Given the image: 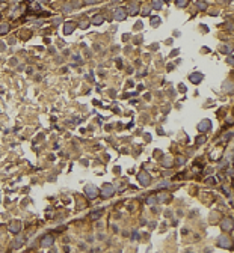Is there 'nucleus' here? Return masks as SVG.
I'll return each mask as SVG.
<instances>
[{
  "label": "nucleus",
  "mask_w": 234,
  "mask_h": 253,
  "mask_svg": "<svg viewBox=\"0 0 234 253\" xmlns=\"http://www.w3.org/2000/svg\"><path fill=\"white\" fill-rule=\"evenodd\" d=\"M138 181L141 182V185L147 187V185H150V182H151V176H150L145 170H142V172H139V175H138Z\"/></svg>",
  "instance_id": "2"
},
{
  "label": "nucleus",
  "mask_w": 234,
  "mask_h": 253,
  "mask_svg": "<svg viewBox=\"0 0 234 253\" xmlns=\"http://www.w3.org/2000/svg\"><path fill=\"white\" fill-rule=\"evenodd\" d=\"M20 227H21V223H20V221H17V220H12L11 223H9V231L14 232V234L20 232Z\"/></svg>",
  "instance_id": "11"
},
{
  "label": "nucleus",
  "mask_w": 234,
  "mask_h": 253,
  "mask_svg": "<svg viewBox=\"0 0 234 253\" xmlns=\"http://www.w3.org/2000/svg\"><path fill=\"white\" fill-rule=\"evenodd\" d=\"M88 24H89L88 21H82V23H80V29H86V27H88Z\"/></svg>",
  "instance_id": "25"
},
{
  "label": "nucleus",
  "mask_w": 234,
  "mask_h": 253,
  "mask_svg": "<svg viewBox=\"0 0 234 253\" xmlns=\"http://www.w3.org/2000/svg\"><path fill=\"white\" fill-rule=\"evenodd\" d=\"M169 185V182H160V184H159V188H160V187H168Z\"/></svg>",
  "instance_id": "27"
},
{
  "label": "nucleus",
  "mask_w": 234,
  "mask_h": 253,
  "mask_svg": "<svg viewBox=\"0 0 234 253\" xmlns=\"http://www.w3.org/2000/svg\"><path fill=\"white\" fill-rule=\"evenodd\" d=\"M53 241H55V238H53L51 235H45L44 238L41 240V247H50V246H53Z\"/></svg>",
  "instance_id": "8"
},
{
  "label": "nucleus",
  "mask_w": 234,
  "mask_h": 253,
  "mask_svg": "<svg viewBox=\"0 0 234 253\" xmlns=\"http://www.w3.org/2000/svg\"><path fill=\"white\" fill-rule=\"evenodd\" d=\"M21 244H23V236H18V238L17 240H15L14 241V244H12V247L15 249V247H20L21 246Z\"/></svg>",
  "instance_id": "20"
},
{
  "label": "nucleus",
  "mask_w": 234,
  "mask_h": 253,
  "mask_svg": "<svg viewBox=\"0 0 234 253\" xmlns=\"http://www.w3.org/2000/svg\"><path fill=\"white\" fill-rule=\"evenodd\" d=\"M183 163H184V158H183V157L178 158V164H183Z\"/></svg>",
  "instance_id": "29"
},
{
  "label": "nucleus",
  "mask_w": 234,
  "mask_h": 253,
  "mask_svg": "<svg viewBox=\"0 0 234 253\" xmlns=\"http://www.w3.org/2000/svg\"><path fill=\"white\" fill-rule=\"evenodd\" d=\"M151 3H153L154 9H162L163 8V0H151Z\"/></svg>",
  "instance_id": "15"
},
{
  "label": "nucleus",
  "mask_w": 234,
  "mask_h": 253,
  "mask_svg": "<svg viewBox=\"0 0 234 253\" xmlns=\"http://www.w3.org/2000/svg\"><path fill=\"white\" fill-rule=\"evenodd\" d=\"M113 18H115L116 21H123V20H125V18H127V12H125L124 8H116L115 12H113Z\"/></svg>",
  "instance_id": "4"
},
{
  "label": "nucleus",
  "mask_w": 234,
  "mask_h": 253,
  "mask_svg": "<svg viewBox=\"0 0 234 253\" xmlns=\"http://www.w3.org/2000/svg\"><path fill=\"white\" fill-rule=\"evenodd\" d=\"M150 12H151V8H148V6H143V8H142V15H145V17H148Z\"/></svg>",
  "instance_id": "22"
},
{
  "label": "nucleus",
  "mask_w": 234,
  "mask_h": 253,
  "mask_svg": "<svg viewBox=\"0 0 234 253\" xmlns=\"http://www.w3.org/2000/svg\"><path fill=\"white\" fill-rule=\"evenodd\" d=\"M219 51H221V53H225V54H231V48L228 47V45H222V47L221 48H219Z\"/></svg>",
  "instance_id": "17"
},
{
  "label": "nucleus",
  "mask_w": 234,
  "mask_h": 253,
  "mask_svg": "<svg viewBox=\"0 0 234 253\" xmlns=\"http://www.w3.org/2000/svg\"><path fill=\"white\" fill-rule=\"evenodd\" d=\"M91 23H92L94 26H100V24H103V23H104V17H103L101 14H97V15H94V17H92Z\"/></svg>",
  "instance_id": "12"
},
{
  "label": "nucleus",
  "mask_w": 234,
  "mask_h": 253,
  "mask_svg": "<svg viewBox=\"0 0 234 253\" xmlns=\"http://www.w3.org/2000/svg\"><path fill=\"white\" fill-rule=\"evenodd\" d=\"M159 23H160V18H159V17H151V24H153L154 27L159 26Z\"/></svg>",
  "instance_id": "23"
},
{
  "label": "nucleus",
  "mask_w": 234,
  "mask_h": 253,
  "mask_svg": "<svg viewBox=\"0 0 234 253\" xmlns=\"http://www.w3.org/2000/svg\"><path fill=\"white\" fill-rule=\"evenodd\" d=\"M74 29H75V24L73 21H66L65 24H64V35H71L74 32Z\"/></svg>",
  "instance_id": "7"
},
{
  "label": "nucleus",
  "mask_w": 234,
  "mask_h": 253,
  "mask_svg": "<svg viewBox=\"0 0 234 253\" xmlns=\"http://www.w3.org/2000/svg\"><path fill=\"white\" fill-rule=\"evenodd\" d=\"M207 182H211V184H215V178H208Z\"/></svg>",
  "instance_id": "30"
},
{
  "label": "nucleus",
  "mask_w": 234,
  "mask_h": 253,
  "mask_svg": "<svg viewBox=\"0 0 234 253\" xmlns=\"http://www.w3.org/2000/svg\"><path fill=\"white\" fill-rule=\"evenodd\" d=\"M202 79H204V75L199 74V72H193V74L189 75V80H190L192 83H195V84H198L199 81H202Z\"/></svg>",
  "instance_id": "10"
},
{
  "label": "nucleus",
  "mask_w": 234,
  "mask_h": 253,
  "mask_svg": "<svg viewBox=\"0 0 234 253\" xmlns=\"http://www.w3.org/2000/svg\"><path fill=\"white\" fill-rule=\"evenodd\" d=\"M175 5L178 8H186L189 5V0H175Z\"/></svg>",
  "instance_id": "16"
},
{
  "label": "nucleus",
  "mask_w": 234,
  "mask_h": 253,
  "mask_svg": "<svg viewBox=\"0 0 234 253\" xmlns=\"http://www.w3.org/2000/svg\"><path fill=\"white\" fill-rule=\"evenodd\" d=\"M115 187H113V184H104V185L101 187V196L104 199H107V197H112L113 194H115Z\"/></svg>",
  "instance_id": "1"
},
{
  "label": "nucleus",
  "mask_w": 234,
  "mask_h": 253,
  "mask_svg": "<svg viewBox=\"0 0 234 253\" xmlns=\"http://www.w3.org/2000/svg\"><path fill=\"white\" fill-rule=\"evenodd\" d=\"M196 8H198L199 11H206L207 9V3L204 2V0H196Z\"/></svg>",
  "instance_id": "14"
},
{
  "label": "nucleus",
  "mask_w": 234,
  "mask_h": 253,
  "mask_svg": "<svg viewBox=\"0 0 234 253\" xmlns=\"http://www.w3.org/2000/svg\"><path fill=\"white\" fill-rule=\"evenodd\" d=\"M128 14H130V15H136V14H138L139 12V6H138V3H130V5H128Z\"/></svg>",
  "instance_id": "13"
},
{
  "label": "nucleus",
  "mask_w": 234,
  "mask_h": 253,
  "mask_svg": "<svg viewBox=\"0 0 234 253\" xmlns=\"http://www.w3.org/2000/svg\"><path fill=\"white\" fill-rule=\"evenodd\" d=\"M207 140V137L206 136H199V137H196V145H202V143H206Z\"/></svg>",
  "instance_id": "21"
},
{
  "label": "nucleus",
  "mask_w": 234,
  "mask_h": 253,
  "mask_svg": "<svg viewBox=\"0 0 234 253\" xmlns=\"http://www.w3.org/2000/svg\"><path fill=\"white\" fill-rule=\"evenodd\" d=\"M8 32H9V24H2V26H0V35L8 33Z\"/></svg>",
  "instance_id": "19"
},
{
  "label": "nucleus",
  "mask_w": 234,
  "mask_h": 253,
  "mask_svg": "<svg viewBox=\"0 0 234 253\" xmlns=\"http://www.w3.org/2000/svg\"><path fill=\"white\" fill-rule=\"evenodd\" d=\"M85 193L89 199H95L98 194H100V191H98V188L95 185H86L85 187Z\"/></svg>",
  "instance_id": "3"
},
{
  "label": "nucleus",
  "mask_w": 234,
  "mask_h": 253,
  "mask_svg": "<svg viewBox=\"0 0 234 253\" xmlns=\"http://www.w3.org/2000/svg\"><path fill=\"white\" fill-rule=\"evenodd\" d=\"M221 227L224 229V231H231L233 229V220L230 217H226L222 220V223H221Z\"/></svg>",
  "instance_id": "9"
},
{
  "label": "nucleus",
  "mask_w": 234,
  "mask_h": 253,
  "mask_svg": "<svg viewBox=\"0 0 234 253\" xmlns=\"http://www.w3.org/2000/svg\"><path fill=\"white\" fill-rule=\"evenodd\" d=\"M71 11H73V5L71 3H66L64 6V12H71Z\"/></svg>",
  "instance_id": "24"
},
{
  "label": "nucleus",
  "mask_w": 234,
  "mask_h": 253,
  "mask_svg": "<svg viewBox=\"0 0 234 253\" xmlns=\"http://www.w3.org/2000/svg\"><path fill=\"white\" fill-rule=\"evenodd\" d=\"M148 203H151V205L156 203V197H150V199H148Z\"/></svg>",
  "instance_id": "28"
},
{
  "label": "nucleus",
  "mask_w": 234,
  "mask_h": 253,
  "mask_svg": "<svg viewBox=\"0 0 234 253\" xmlns=\"http://www.w3.org/2000/svg\"><path fill=\"white\" fill-rule=\"evenodd\" d=\"M217 246L222 247V249H231V240L228 238V236H221V238L217 240Z\"/></svg>",
  "instance_id": "5"
},
{
  "label": "nucleus",
  "mask_w": 234,
  "mask_h": 253,
  "mask_svg": "<svg viewBox=\"0 0 234 253\" xmlns=\"http://www.w3.org/2000/svg\"><path fill=\"white\" fill-rule=\"evenodd\" d=\"M89 217L92 219V220L100 219V217H101V211H94V212H91V214H89Z\"/></svg>",
  "instance_id": "18"
},
{
  "label": "nucleus",
  "mask_w": 234,
  "mask_h": 253,
  "mask_svg": "<svg viewBox=\"0 0 234 253\" xmlns=\"http://www.w3.org/2000/svg\"><path fill=\"white\" fill-rule=\"evenodd\" d=\"M171 163H172V161H171V158H166L165 161H163V166H171Z\"/></svg>",
  "instance_id": "26"
},
{
  "label": "nucleus",
  "mask_w": 234,
  "mask_h": 253,
  "mask_svg": "<svg viewBox=\"0 0 234 253\" xmlns=\"http://www.w3.org/2000/svg\"><path fill=\"white\" fill-rule=\"evenodd\" d=\"M210 128H211V122L208 119H204V121H201L198 124V131H201V133L207 131V130H210Z\"/></svg>",
  "instance_id": "6"
}]
</instances>
